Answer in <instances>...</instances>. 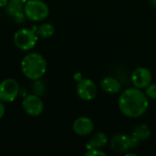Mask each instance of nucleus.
I'll use <instances>...</instances> for the list:
<instances>
[{
    "label": "nucleus",
    "mask_w": 156,
    "mask_h": 156,
    "mask_svg": "<svg viewBox=\"0 0 156 156\" xmlns=\"http://www.w3.org/2000/svg\"><path fill=\"white\" fill-rule=\"evenodd\" d=\"M86 156H94V155H101V156H106V154L101 150H99L98 148H94V149H90L88 150V152L85 154Z\"/></svg>",
    "instance_id": "aec40b11"
},
{
    "label": "nucleus",
    "mask_w": 156,
    "mask_h": 156,
    "mask_svg": "<svg viewBox=\"0 0 156 156\" xmlns=\"http://www.w3.org/2000/svg\"><path fill=\"white\" fill-rule=\"evenodd\" d=\"M133 135L137 137L140 141L146 140L151 135V131L146 124H140L138 125L133 132Z\"/></svg>",
    "instance_id": "4468645a"
},
{
    "label": "nucleus",
    "mask_w": 156,
    "mask_h": 156,
    "mask_svg": "<svg viewBox=\"0 0 156 156\" xmlns=\"http://www.w3.org/2000/svg\"><path fill=\"white\" fill-rule=\"evenodd\" d=\"M108 143V138L103 133H97L93 135V137L86 144V149L90 150L94 148H101L105 146Z\"/></svg>",
    "instance_id": "f8f14e48"
},
{
    "label": "nucleus",
    "mask_w": 156,
    "mask_h": 156,
    "mask_svg": "<svg viewBox=\"0 0 156 156\" xmlns=\"http://www.w3.org/2000/svg\"><path fill=\"white\" fill-rule=\"evenodd\" d=\"M5 107L2 101H0V119L3 118V116L5 115Z\"/></svg>",
    "instance_id": "412c9836"
},
{
    "label": "nucleus",
    "mask_w": 156,
    "mask_h": 156,
    "mask_svg": "<svg viewBox=\"0 0 156 156\" xmlns=\"http://www.w3.org/2000/svg\"><path fill=\"white\" fill-rule=\"evenodd\" d=\"M140 144V140L132 134V136H128V146L129 149L131 148H136Z\"/></svg>",
    "instance_id": "a211bd4d"
},
{
    "label": "nucleus",
    "mask_w": 156,
    "mask_h": 156,
    "mask_svg": "<svg viewBox=\"0 0 156 156\" xmlns=\"http://www.w3.org/2000/svg\"><path fill=\"white\" fill-rule=\"evenodd\" d=\"M152 3H153L154 6H155L156 7V0H152Z\"/></svg>",
    "instance_id": "393cba45"
},
{
    "label": "nucleus",
    "mask_w": 156,
    "mask_h": 156,
    "mask_svg": "<svg viewBox=\"0 0 156 156\" xmlns=\"http://www.w3.org/2000/svg\"><path fill=\"white\" fill-rule=\"evenodd\" d=\"M12 18L15 20L16 23H17V24H23L25 22L26 18H27V16H26V14H25L24 11H21V12L16 14Z\"/></svg>",
    "instance_id": "6ab92c4d"
},
{
    "label": "nucleus",
    "mask_w": 156,
    "mask_h": 156,
    "mask_svg": "<svg viewBox=\"0 0 156 156\" xmlns=\"http://www.w3.org/2000/svg\"><path fill=\"white\" fill-rule=\"evenodd\" d=\"M33 91L36 95H41L44 91V85L41 81H38V80H35L33 85Z\"/></svg>",
    "instance_id": "dca6fc26"
},
{
    "label": "nucleus",
    "mask_w": 156,
    "mask_h": 156,
    "mask_svg": "<svg viewBox=\"0 0 156 156\" xmlns=\"http://www.w3.org/2000/svg\"><path fill=\"white\" fill-rule=\"evenodd\" d=\"M24 12L31 21L39 22L46 19L49 14L48 5L41 0H27L24 5Z\"/></svg>",
    "instance_id": "7ed1b4c3"
},
{
    "label": "nucleus",
    "mask_w": 156,
    "mask_h": 156,
    "mask_svg": "<svg viewBox=\"0 0 156 156\" xmlns=\"http://www.w3.org/2000/svg\"><path fill=\"white\" fill-rule=\"evenodd\" d=\"M22 106L27 114L32 117L39 116L44 110V103L41 98L36 94H30L24 98Z\"/></svg>",
    "instance_id": "423d86ee"
},
{
    "label": "nucleus",
    "mask_w": 156,
    "mask_h": 156,
    "mask_svg": "<svg viewBox=\"0 0 156 156\" xmlns=\"http://www.w3.org/2000/svg\"><path fill=\"white\" fill-rule=\"evenodd\" d=\"M21 70L26 78L31 80L41 79L47 70V61L39 53L26 55L21 61Z\"/></svg>",
    "instance_id": "f03ea898"
},
{
    "label": "nucleus",
    "mask_w": 156,
    "mask_h": 156,
    "mask_svg": "<svg viewBox=\"0 0 156 156\" xmlns=\"http://www.w3.org/2000/svg\"><path fill=\"white\" fill-rule=\"evenodd\" d=\"M36 33L38 37H42V38H48L50 37H52L55 33V27L48 23H45L40 25L37 29H36Z\"/></svg>",
    "instance_id": "ddd939ff"
},
{
    "label": "nucleus",
    "mask_w": 156,
    "mask_h": 156,
    "mask_svg": "<svg viewBox=\"0 0 156 156\" xmlns=\"http://www.w3.org/2000/svg\"><path fill=\"white\" fill-rule=\"evenodd\" d=\"M111 146L113 151L118 153H124L129 149L128 136L124 134H116L111 141Z\"/></svg>",
    "instance_id": "9d476101"
},
{
    "label": "nucleus",
    "mask_w": 156,
    "mask_h": 156,
    "mask_svg": "<svg viewBox=\"0 0 156 156\" xmlns=\"http://www.w3.org/2000/svg\"><path fill=\"white\" fill-rule=\"evenodd\" d=\"M132 80L136 88L146 89L151 84L152 74L150 70L146 68H137L132 75Z\"/></svg>",
    "instance_id": "6e6552de"
},
{
    "label": "nucleus",
    "mask_w": 156,
    "mask_h": 156,
    "mask_svg": "<svg viewBox=\"0 0 156 156\" xmlns=\"http://www.w3.org/2000/svg\"><path fill=\"white\" fill-rule=\"evenodd\" d=\"M9 0H0V8H5L7 4H8Z\"/></svg>",
    "instance_id": "5701e85b"
},
{
    "label": "nucleus",
    "mask_w": 156,
    "mask_h": 156,
    "mask_svg": "<svg viewBox=\"0 0 156 156\" xmlns=\"http://www.w3.org/2000/svg\"><path fill=\"white\" fill-rule=\"evenodd\" d=\"M77 93L84 101H91L97 94V87L90 79H82L77 84Z\"/></svg>",
    "instance_id": "0eeeda50"
},
{
    "label": "nucleus",
    "mask_w": 156,
    "mask_h": 156,
    "mask_svg": "<svg viewBox=\"0 0 156 156\" xmlns=\"http://www.w3.org/2000/svg\"><path fill=\"white\" fill-rule=\"evenodd\" d=\"M101 87L105 92H108L111 94L117 93L121 90V84L119 80L112 77L104 78L101 82Z\"/></svg>",
    "instance_id": "9b49d317"
},
{
    "label": "nucleus",
    "mask_w": 156,
    "mask_h": 156,
    "mask_svg": "<svg viewBox=\"0 0 156 156\" xmlns=\"http://www.w3.org/2000/svg\"><path fill=\"white\" fill-rule=\"evenodd\" d=\"M19 94V85L14 79L4 80L0 83V101L3 102L14 101Z\"/></svg>",
    "instance_id": "39448f33"
},
{
    "label": "nucleus",
    "mask_w": 156,
    "mask_h": 156,
    "mask_svg": "<svg viewBox=\"0 0 156 156\" xmlns=\"http://www.w3.org/2000/svg\"><path fill=\"white\" fill-rule=\"evenodd\" d=\"M21 11H24V6L22 4H18V3H14L9 1L7 5L5 7V13L11 17H13L16 14Z\"/></svg>",
    "instance_id": "2eb2a0df"
},
{
    "label": "nucleus",
    "mask_w": 156,
    "mask_h": 156,
    "mask_svg": "<svg viewBox=\"0 0 156 156\" xmlns=\"http://www.w3.org/2000/svg\"><path fill=\"white\" fill-rule=\"evenodd\" d=\"M38 37L35 30L29 28H21L14 35V43L21 50H29L37 43Z\"/></svg>",
    "instance_id": "20e7f679"
},
{
    "label": "nucleus",
    "mask_w": 156,
    "mask_h": 156,
    "mask_svg": "<svg viewBox=\"0 0 156 156\" xmlns=\"http://www.w3.org/2000/svg\"><path fill=\"white\" fill-rule=\"evenodd\" d=\"M145 94L147 95V97L151 98V99H156V84H150L145 90Z\"/></svg>",
    "instance_id": "f3484780"
},
{
    "label": "nucleus",
    "mask_w": 156,
    "mask_h": 156,
    "mask_svg": "<svg viewBox=\"0 0 156 156\" xmlns=\"http://www.w3.org/2000/svg\"><path fill=\"white\" fill-rule=\"evenodd\" d=\"M73 131L79 136H88L94 129L93 122L87 117H80L73 122Z\"/></svg>",
    "instance_id": "1a4fd4ad"
},
{
    "label": "nucleus",
    "mask_w": 156,
    "mask_h": 156,
    "mask_svg": "<svg viewBox=\"0 0 156 156\" xmlns=\"http://www.w3.org/2000/svg\"><path fill=\"white\" fill-rule=\"evenodd\" d=\"M10 2H14V3H18V4H22V5H25V3L27 1V0H9Z\"/></svg>",
    "instance_id": "b1692460"
},
{
    "label": "nucleus",
    "mask_w": 156,
    "mask_h": 156,
    "mask_svg": "<svg viewBox=\"0 0 156 156\" xmlns=\"http://www.w3.org/2000/svg\"><path fill=\"white\" fill-rule=\"evenodd\" d=\"M0 16H1V12H0Z\"/></svg>",
    "instance_id": "a878e982"
},
{
    "label": "nucleus",
    "mask_w": 156,
    "mask_h": 156,
    "mask_svg": "<svg viewBox=\"0 0 156 156\" xmlns=\"http://www.w3.org/2000/svg\"><path fill=\"white\" fill-rule=\"evenodd\" d=\"M83 78H82V76H81V73H76L75 75H74V80L77 81V82H79L80 80H81Z\"/></svg>",
    "instance_id": "4be33fe9"
},
{
    "label": "nucleus",
    "mask_w": 156,
    "mask_h": 156,
    "mask_svg": "<svg viewBox=\"0 0 156 156\" xmlns=\"http://www.w3.org/2000/svg\"><path fill=\"white\" fill-rule=\"evenodd\" d=\"M119 108L127 117L138 118L144 115L149 108L148 97L138 88L128 89L120 96Z\"/></svg>",
    "instance_id": "f257e3e1"
}]
</instances>
